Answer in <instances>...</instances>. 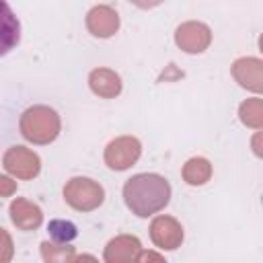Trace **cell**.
Listing matches in <instances>:
<instances>
[{
    "label": "cell",
    "mask_w": 263,
    "mask_h": 263,
    "mask_svg": "<svg viewBox=\"0 0 263 263\" xmlns=\"http://www.w3.org/2000/svg\"><path fill=\"white\" fill-rule=\"evenodd\" d=\"M136 261H164V257L162 255H158V253H152V251H142L140 249V253L136 255Z\"/></svg>",
    "instance_id": "20"
},
{
    "label": "cell",
    "mask_w": 263,
    "mask_h": 263,
    "mask_svg": "<svg viewBox=\"0 0 263 263\" xmlns=\"http://www.w3.org/2000/svg\"><path fill=\"white\" fill-rule=\"evenodd\" d=\"M123 201L132 214L148 218L164 210L171 201V183L156 173H140L125 181Z\"/></svg>",
    "instance_id": "1"
},
{
    "label": "cell",
    "mask_w": 263,
    "mask_h": 263,
    "mask_svg": "<svg viewBox=\"0 0 263 263\" xmlns=\"http://www.w3.org/2000/svg\"><path fill=\"white\" fill-rule=\"evenodd\" d=\"M140 249H142V242L138 236L119 234L107 242L103 259L107 263H132V261H136V255L140 253Z\"/></svg>",
    "instance_id": "10"
},
{
    "label": "cell",
    "mask_w": 263,
    "mask_h": 263,
    "mask_svg": "<svg viewBox=\"0 0 263 263\" xmlns=\"http://www.w3.org/2000/svg\"><path fill=\"white\" fill-rule=\"evenodd\" d=\"M238 115H240V121H242L247 127L261 129V127H263V101H261L259 97L247 99V101L238 107Z\"/></svg>",
    "instance_id": "15"
},
{
    "label": "cell",
    "mask_w": 263,
    "mask_h": 263,
    "mask_svg": "<svg viewBox=\"0 0 263 263\" xmlns=\"http://www.w3.org/2000/svg\"><path fill=\"white\" fill-rule=\"evenodd\" d=\"M41 257L47 263H70L74 259V247L68 242H41Z\"/></svg>",
    "instance_id": "16"
},
{
    "label": "cell",
    "mask_w": 263,
    "mask_h": 263,
    "mask_svg": "<svg viewBox=\"0 0 263 263\" xmlns=\"http://www.w3.org/2000/svg\"><path fill=\"white\" fill-rule=\"evenodd\" d=\"M64 199L76 212H92L105 201V189L95 179L72 177L64 187Z\"/></svg>",
    "instance_id": "3"
},
{
    "label": "cell",
    "mask_w": 263,
    "mask_h": 263,
    "mask_svg": "<svg viewBox=\"0 0 263 263\" xmlns=\"http://www.w3.org/2000/svg\"><path fill=\"white\" fill-rule=\"evenodd\" d=\"M175 43L185 53H201L212 43V31L205 23L199 21H187L177 27L175 31Z\"/></svg>",
    "instance_id": "6"
},
{
    "label": "cell",
    "mask_w": 263,
    "mask_h": 263,
    "mask_svg": "<svg viewBox=\"0 0 263 263\" xmlns=\"http://www.w3.org/2000/svg\"><path fill=\"white\" fill-rule=\"evenodd\" d=\"M16 191V181L6 175H0V197H10Z\"/></svg>",
    "instance_id": "19"
},
{
    "label": "cell",
    "mask_w": 263,
    "mask_h": 263,
    "mask_svg": "<svg viewBox=\"0 0 263 263\" xmlns=\"http://www.w3.org/2000/svg\"><path fill=\"white\" fill-rule=\"evenodd\" d=\"M86 29H88V33L92 37H99V39H107V37L115 35L117 29H119V14H117V10L107 6V4L92 6L86 12Z\"/></svg>",
    "instance_id": "8"
},
{
    "label": "cell",
    "mask_w": 263,
    "mask_h": 263,
    "mask_svg": "<svg viewBox=\"0 0 263 263\" xmlns=\"http://www.w3.org/2000/svg\"><path fill=\"white\" fill-rule=\"evenodd\" d=\"M88 86L101 99H115L121 92V78L111 68H95L88 74Z\"/></svg>",
    "instance_id": "13"
},
{
    "label": "cell",
    "mask_w": 263,
    "mask_h": 263,
    "mask_svg": "<svg viewBox=\"0 0 263 263\" xmlns=\"http://www.w3.org/2000/svg\"><path fill=\"white\" fill-rule=\"evenodd\" d=\"M21 41V23L6 0H0V58L12 51Z\"/></svg>",
    "instance_id": "11"
},
{
    "label": "cell",
    "mask_w": 263,
    "mask_h": 263,
    "mask_svg": "<svg viewBox=\"0 0 263 263\" xmlns=\"http://www.w3.org/2000/svg\"><path fill=\"white\" fill-rule=\"evenodd\" d=\"M232 76L247 90H253V92L263 90V62L259 58H238V60H234Z\"/></svg>",
    "instance_id": "9"
},
{
    "label": "cell",
    "mask_w": 263,
    "mask_h": 263,
    "mask_svg": "<svg viewBox=\"0 0 263 263\" xmlns=\"http://www.w3.org/2000/svg\"><path fill=\"white\" fill-rule=\"evenodd\" d=\"M47 230H49V236L53 238V242H70L78 234L76 226L72 222H66V220H51Z\"/></svg>",
    "instance_id": "17"
},
{
    "label": "cell",
    "mask_w": 263,
    "mask_h": 263,
    "mask_svg": "<svg viewBox=\"0 0 263 263\" xmlns=\"http://www.w3.org/2000/svg\"><path fill=\"white\" fill-rule=\"evenodd\" d=\"M181 175H183V181L187 185L199 187V185H205L210 181V177H212V164L203 156H193V158H189L183 164Z\"/></svg>",
    "instance_id": "14"
},
{
    "label": "cell",
    "mask_w": 263,
    "mask_h": 263,
    "mask_svg": "<svg viewBox=\"0 0 263 263\" xmlns=\"http://www.w3.org/2000/svg\"><path fill=\"white\" fill-rule=\"evenodd\" d=\"M2 164L16 179H35L39 175V171H41L39 156L33 150L25 148V146H12V148H8L4 152Z\"/></svg>",
    "instance_id": "5"
},
{
    "label": "cell",
    "mask_w": 263,
    "mask_h": 263,
    "mask_svg": "<svg viewBox=\"0 0 263 263\" xmlns=\"http://www.w3.org/2000/svg\"><path fill=\"white\" fill-rule=\"evenodd\" d=\"M150 238L162 251H175L183 242V226L173 216H156L150 224Z\"/></svg>",
    "instance_id": "7"
},
{
    "label": "cell",
    "mask_w": 263,
    "mask_h": 263,
    "mask_svg": "<svg viewBox=\"0 0 263 263\" xmlns=\"http://www.w3.org/2000/svg\"><path fill=\"white\" fill-rule=\"evenodd\" d=\"M140 154H142V144H140L138 138L119 136V138H115L107 144L103 158H105V164L111 171H125L132 164L138 162Z\"/></svg>",
    "instance_id": "4"
},
{
    "label": "cell",
    "mask_w": 263,
    "mask_h": 263,
    "mask_svg": "<svg viewBox=\"0 0 263 263\" xmlns=\"http://www.w3.org/2000/svg\"><path fill=\"white\" fill-rule=\"evenodd\" d=\"M14 255V245H12V238L10 234L0 228V263H8Z\"/></svg>",
    "instance_id": "18"
},
{
    "label": "cell",
    "mask_w": 263,
    "mask_h": 263,
    "mask_svg": "<svg viewBox=\"0 0 263 263\" xmlns=\"http://www.w3.org/2000/svg\"><path fill=\"white\" fill-rule=\"evenodd\" d=\"M62 127L60 115L47 105H33L29 107L18 121V129L25 140L33 144H49L58 138Z\"/></svg>",
    "instance_id": "2"
},
{
    "label": "cell",
    "mask_w": 263,
    "mask_h": 263,
    "mask_svg": "<svg viewBox=\"0 0 263 263\" xmlns=\"http://www.w3.org/2000/svg\"><path fill=\"white\" fill-rule=\"evenodd\" d=\"M10 220L18 230H35L43 222V212L37 203L25 197H16L10 203Z\"/></svg>",
    "instance_id": "12"
},
{
    "label": "cell",
    "mask_w": 263,
    "mask_h": 263,
    "mask_svg": "<svg viewBox=\"0 0 263 263\" xmlns=\"http://www.w3.org/2000/svg\"><path fill=\"white\" fill-rule=\"evenodd\" d=\"M134 6H138V8H144V10H148V8H154V6H158V4H162L164 0H129Z\"/></svg>",
    "instance_id": "21"
},
{
    "label": "cell",
    "mask_w": 263,
    "mask_h": 263,
    "mask_svg": "<svg viewBox=\"0 0 263 263\" xmlns=\"http://www.w3.org/2000/svg\"><path fill=\"white\" fill-rule=\"evenodd\" d=\"M72 261H97V259H95V257H90V255H80V257H76V255H74V259H72Z\"/></svg>",
    "instance_id": "22"
}]
</instances>
